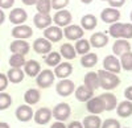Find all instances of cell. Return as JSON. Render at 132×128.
<instances>
[{
  "mask_svg": "<svg viewBox=\"0 0 132 128\" xmlns=\"http://www.w3.org/2000/svg\"><path fill=\"white\" fill-rule=\"evenodd\" d=\"M98 78H99V87H102L104 90H114L120 84V79L116 74H112L106 70H99L98 73Z\"/></svg>",
  "mask_w": 132,
  "mask_h": 128,
  "instance_id": "obj_1",
  "label": "cell"
},
{
  "mask_svg": "<svg viewBox=\"0 0 132 128\" xmlns=\"http://www.w3.org/2000/svg\"><path fill=\"white\" fill-rule=\"evenodd\" d=\"M71 114V108L68 103H58L52 111V116L57 122H65L69 119Z\"/></svg>",
  "mask_w": 132,
  "mask_h": 128,
  "instance_id": "obj_2",
  "label": "cell"
},
{
  "mask_svg": "<svg viewBox=\"0 0 132 128\" xmlns=\"http://www.w3.org/2000/svg\"><path fill=\"white\" fill-rule=\"evenodd\" d=\"M54 79H56V77H54V73L49 69L46 70H42L38 73V75L36 77V82L38 84V87L41 89H48L50 87L52 84L54 83Z\"/></svg>",
  "mask_w": 132,
  "mask_h": 128,
  "instance_id": "obj_3",
  "label": "cell"
},
{
  "mask_svg": "<svg viewBox=\"0 0 132 128\" xmlns=\"http://www.w3.org/2000/svg\"><path fill=\"white\" fill-rule=\"evenodd\" d=\"M71 13H70V11L68 9H60L56 12V15H54V17L52 19L54 21V24H56L57 27L62 28V27H68L70 25L71 23Z\"/></svg>",
  "mask_w": 132,
  "mask_h": 128,
  "instance_id": "obj_4",
  "label": "cell"
},
{
  "mask_svg": "<svg viewBox=\"0 0 132 128\" xmlns=\"http://www.w3.org/2000/svg\"><path fill=\"white\" fill-rule=\"evenodd\" d=\"M103 70L106 71H110L112 74H118L120 73V70H122V66H120V62H119V58L115 57L114 54L111 56H107L104 59H103Z\"/></svg>",
  "mask_w": 132,
  "mask_h": 128,
  "instance_id": "obj_5",
  "label": "cell"
},
{
  "mask_svg": "<svg viewBox=\"0 0 132 128\" xmlns=\"http://www.w3.org/2000/svg\"><path fill=\"white\" fill-rule=\"evenodd\" d=\"M63 37V30L57 25H50L44 30V38H46L49 42H58Z\"/></svg>",
  "mask_w": 132,
  "mask_h": 128,
  "instance_id": "obj_6",
  "label": "cell"
},
{
  "mask_svg": "<svg viewBox=\"0 0 132 128\" xmlns=\"http://www.w3.org/2000/svg\"><path fill=\"white\" fill-rule=\"evenodd\" d=\"M74 82L70 79H61L56 86V91L60 97H69L74 92Z\"/></svg>",
  "mask_w": 132,
  "mask_h": 128,
  "instance_id": "obj_7",
  "label": "cell"
},
{
  "mask_svg": "<svg viewBox=\"0 0 132 128\" xmlns=\"http://www.w3.org/2000/svg\"><path fill=\"white\" fill-rule=\"evenodd\" d=\"M83 29L81 28V25H68V27H65L63 29V36L70 40V41H77V40H79V38H83Z\"/></svg>",
  "mask_w": 132,
  "mask_h": 128,
  "instance_id": "obj_8",
  "label": "cell"
},
{
  "mask_svg": "<svg viewBox=\"0 0 132 128\" xmlns=\"http://www.w3.org/2000/svg\"><path fill=\"white\" fill-rule=\"evenodd\" d=\"M86 108L91 115H99L104 111V104L101 97H93L90 100L86 102Z\"/></svg>",
  "mask_w": 132,
  "mask_h": 128,
  "instance_id": "obj_9",
  "label": "cell"
},
{
  "mask_svg": "<svg viewBox=\"0 0 132 128\" xmlns=\"http://www.w3.org/2000/svg\"><path fill=\"white\" fill-rule=\"evenodd\" d=\"M29 44L25 40H15L11 42L9 45V50L12 52V54H21V56H25L29 53Z\"/></svg>",
  "mask_w": 132,
  "mask_h": 128,
  "instance_id": "obj_10",
  "label": "cell"
},
{
  "mask_svg": "<svg viewBox=\"0 0 132 128\" xmlns=\"http://www.w3.org/2000/svg\"><path fill=\"white\" fill-rule=\"evenodd\" d=\"M33 119H35V122L37 124L45 125L52 119V110L48 108V107H41V108H38L35 114H33Z\"/></svg>",
  "mask_w": 132,
  "mask_h": 128,
  "instance_id": "obj_11",
  "label": "cell"
},
{
  "mask_svg": "<svg viewBox=\"0 0 132 128\" xmlns=\"http://www.w3.org/2000/svg\"><path fill=\"white\" fill-rule=\"evenodd\" d=\"M101 19L104 21V23H107V24H114V23H118V21H119L120 12H119V9H116V8L108 7V8H104L102 11Z\"/></svg>",
  "mask_w": 132,
  "mask_h": 128,
  "instance_id": "obj_12",
  "label": "cell"
},
{
  "mask_svg": "<svg viewBox=\"0 0 132 128\" xmlns=\"http://www.w3.org/2000/svg\"><path fill=\"white\" fill-rule=\"evenodd\" d=\"M33 30L29 25H16L12 29V37L15 40H27L29 37H32Z\"/></svg>",
  "mask_w": 132,
  "mask_h": 128,
  "instance_id": "obj_13",
  "label": "cell"
},
{
  "mask_svg": "<svg viewBox=\"0 0 132 128\" xmlns=\"http://www.w3.org/2000/svg\"><path fill=\"white\" fill-rule=\"evenodd\" d=\"M27 19H28V13L23 8H13L9 13V21L15 25H21L27 21Z\"/></svg>",
  "mask_w": 132,
  "mask_h": 128,
  "instance_id": "obj_14",
  "label": "cell"
},
{
  "mask_svg": "<svg viewBox=\"0 0 132 128\" xmlns=\"http://www.w3.org/2000/svg\"><path fill=\"white\" fill-rule=\"evenodd\" d=\"M53 73H54V77H57L60 79H68V77L71 75V73H73V66L69 62H62L54 67Z\"/></svg>",
  "mask_w": 132,
  "mask_h": 128,
  "instance_id": "obj_15",
  "label": "cell"
},
{
  "mask_svg": "<svg viewBox=\"0 0 132 128\" xmlns=\"http://www.w3.org/2000/svg\"><path fill=\"white\" fill-rule=\"evenodd\" d=\"M15 114H16V118H17L19 122L25 123V122H29L33 118V114H35V112H33L30 106L21 104V106H19V107L16 108V112Z\"/></svg>",
  "mask_w": 132,
  "mask_h": 128,
  "instance_id": "obj_16",
  "label": "cell"
},
{
  "mask_svg": "<svg viewBox=\"0 0 132 128\" xmlns=\"http://www.w3.org/2000/svg\"><path fill=\"white\" fill-rule=\"evenodd\" d=\"M33 50L38 53V54H48V53L52 52V42H49L44 37L36 38L35 42H33Z\"/></svg>",
  "mask_w": 132,
  "mask_h": 128,
  "instance_id": "obj_17",
  "label": "cell"
},
{
  "mask_svg": "<svg viewBox=\"0 0 132 128\" xmlns=\"http://www.w3.org/2000/svg\"><path fill=\"white\" fill-rule=\"evenodd\" d=\"M127 52H131V44L128 42V40H124V38H118L114 45H112V53L114 56L118 57V56H123L124 53Z\"/></svg>",
  "mask_w": 132,
  "mask_h": 128,
  "instance_id": "obj_18",
  "label": "cell"
},
{
  "mask_svg": "<svg viewBox=\"0 0 132 128\" xmlns=\"http://www.w3.org/2000/svg\"><path fill=\"white\" fill-rule=\"evenodd\" d=\"M74 95H75V98L77 100H79V102H87V100H90L93 97H94V91L90 90L89 87H86L85 84H82V86H78L75 89L74 91Z\"/></svg>",
  "mask_w": 132,
  "mask_h": 128,
  "instance_id": "obj_19",
  "label": "cell"
},
{
  "mask_svg": "<svg viewBox=\"0 0 132 128\" xmlns=\"http://www.w3.org/2000/svg\"><path fill=\"white\" fill-rule=\"evenodd\" d=\"M23 71H24L25 75H29L32 78H36L38 75V73L41 71V66H40V63L36 59H29V61L25 62Z\"/></svg>",
  "mask_w": 132,
  "mask_h": 128,
  "instance_id": "obj_20",
  "label": "cell"
},
{
  "mask_svg": "<svg viewBox=\"0 0 132 128\" xmlns=\"http://www.w3.org/2000/svg\"><path fill=\"white\" fill-rule=\"evenodd\" d=\"M104 104V111H112L116 108V106H118V99L114 94L111 92H104L102 95H99Z\"/></svg>",
  "mask_w": 132,
  "mask_h": 128,
  "instance_id": "obj_21",
  "label": "cell"
},
{
  "mask_svg": "<svg viewBox=\"0 0 132 128\" xmlns=\"http://www.w3.org/2000/svg\"><path fill=\"white\" fill-rule=\"evenodd\" d=\"M89 42L94 48H103L108 44V36L106 33H103V32H96V33H94L91 36Z\"/></svg>",
  "mask_w": 132,
  "mask_h": 128,
  "instance_id": "obj_22",
  "label": "cell"
},
{
  "mask_svg": "<svg viewBox=\"0 0 132 128\" xmlns=\"http://www.w3.org/2000/svg\"><path fill=\"white\" fill-rule=\"evenodd\" d=\"M52 16L50 15H45V13H37L33 17V23L35 25L40 29H46L48 27L52 25Z\"/></svg>",
  "mask_w": 132,
  "mask_h": 128,
  "instance_id": "obj_23",
  "label": "cell"
},
{
  "mask_svg": "<svg viewBox=\"0 0 132 128\" xmlns=\"http://www.w3.org/2000/svg\"><path fill=\"white\" fill-rule=\"evenodd\" d=\"M83 84L86 87H89L90 90L95 91L99 89V78H98V74L94 73V71H90L85 75V79H83Z\"/></svg>",
  "mask_w": 132,
  "mask_h": 128,
  "instance_id": "obj_24",
  "label": "cell"
},
{
  "mask_svg": "<svg viewBox=\"0 0 132 128\" xmlns=\"http://www.w3.org/2000/svg\"><path fill=\"white\" fill-rule=\"evenodd\" d=\"M116 112L120 118H129L132 115V102L129 100H123L116 106Z\"/></svg>",
  "mask_w": 132,
  "mask_h": 128,
  "instance_id": "obj_25",
  "label": "cell"
},
{
  "mask_svg": "<svg viewBox=\"0 0 132 128\" xmlns=\"http://www.w3.org/2000/svg\"><path fill=\"white\" fill-rule=\"evenodd\" d=\"M96 24H98V20L91 13H87L81 19V28L83 30H93L96 27Z\"/></svg>",
  "mask_w": 132,
  "mask_h": 128,
  "instance_id": "obj_26",
  "label": "cell"
},
{
  "mask_svg": "<svg viewBox=\"0 0 132 128\" xmlns=\"http://www.w3.org/2000/svg\"><path fill=\"white\" fill-rule=\"evenodd\" d=\"M25 77V74L24 71L21 70V69H15V67H11L7 73V78H8V82L11 83H20V82H23Z\"/></svg>",
  "mask_w": 132,
  "mask_h": 128,
  "instance_id": "obj_27",
  "label": "cell"
},
{
  "mask_svg": "<svg viewBox=\"0 0 132 128\" xmlns=\"http://www.w3.org/2000/svg\"><path fill=\"white\" fill-rule=\"evenodd\" d=\"M41 99V94L37 89H29L25 94H24V100L28 106H33L37 104Z\"/></svg>",
  "mask_w": 132,
  "mask_h": 128,
  "instance_id": "obj_28",
  "label": "cell"
},
{
  "mask_svg": "<svg viewBox=\"0 0 132 128\" xmlns=\"http://www.w3.org/2000/svg\"><path fill=\"white\" fill-rule=\"evenodd\" d=\"M90 48H91V45H90L89 40H86V38L77 40L75 46H74L77 54H82V56L83 54H87V53H90Z\"/></svg>",
  "mask_w": 132,
  "mask_h": 128,
  "instance_id": "obj_29",
  "label": "cell"
},
{
  "mask_svg": "<svg viewBox=\"0 0 132 128\" xmlns=\"http://www.w3.org/2000/svg\"><path fill=\"white\" fill-rule=\"evenodd\" d=\"M82 125H83V128H101L102 120L96 115H89L83 119Z\"/></svg>",
  "mask_w": 132,
  "mask_h": 128,
  "instance_id": "obj_30",
  "label": "cell"
},
{
  "mask_svg": "<svg viewBox=\"0 0 132 128\" xmlns=\"http://www.w3.org/2000/svg\"><path fill=\"white\" fill-rule=\"evenodd\" d=\"M60 54L61 57H63L65 59H74L77 53H75V49L71 44L69 42H66V44L61 45V49H60Z\"/></svg>",
  "mask_w": 132,
  "mask_h": 128,
  "instance_id": "obj_31",
  "label": "cell"
},
{
  "mask_svg": "<svg viewBox=\"0 0 132 128\" xmlns=\"http://www.w3.org/2000/svg\"><path fill=\"white\" fill-rule=\"evenodd\" d=\"M96 62H98V56L95 53H87V54H83L81 58V65L83 67H87V69L95 66Z\"/></svg>",
  "mask_w": 132,
  "mask_h": 128,
  "instance_id": "obj_32",
  "label": "cell"
},
{
  "mask_svg": "<svg viewBox=\"0 0 132 128\" xmlns=\"http://www.w3.org/2000/svg\"><path fill=\"white\" fill-rule=\"evenodd\" d=\"M45 63L50 67H56L58 63H61V54L58 52H50L45 57Z\"/></svg>",
  "mask_w": 132,
  "mask_h": 128,
  "instance_id": "obj_33",
  "label": "cell"
},
{
  "mask_svg": "<svg viewBox=\"0 0 132 128\" xmlns=\"http://www.w3.org/2000/svg\"><path fill=\"white\" fill-rule=\"evenodd\" d=\"M25 56H21V54H12L9 57V66L11 67H15V69H21L25 65Z\"/></svg>",
  "mask_w": 132,
  "mask_h": 128,
  "instance_id": "obj_34",
  "label": "cell"
},
{
  "mask_svg": "<svg viewBox=\"0 0 132 128\" xmlns=\"http://www.w3.org/2000/svg\"><path fill=\"white\" fill-rule=\"evenodd\" d=\"M119 62L122 69H124L126 71H131L132 70V52H127L123 56H120Z\"/></svg>",
  "mask_w": 132,
  "mask_h": 128,
  "instance_id": "obj_35",
  "label": "cell"
},
{
  "mask_svg": "<svg viewBox=\"0 0 132 128\" xmlns=\"http://www.w3.org/2000/svg\"><path fill=\"white\" fill-rule=\"evenodd\" d=\"M36 8H37V11H38V13L49 15L50 9H52V3H50V0H37Z\"/></svg>",
  "mask_w": 132,
  "mask_h": 128,
  "instance_id": "obj_36",
  "label": "cell"
},
{
  "mask_svg": "<svg viewBox=\"0 0 132 128\" xmlns=\"http://www.w3.org/2000/svg\"><path fill=\"white\" fill-rule=\"evenodd\" d=\"M122 30H123V23H114L108 29L110 36H112L114 38H122Z\"/></svg>",
  "mask_w": 132,
  "mask_h": 128,
  "instance_id": "obj_37",
  "label": "cell"
},
{
  "mask_svg": "<svg viewBox=\"0 0 132 128\" xmlns=\"http://www.w3.org/2000/svg\"><path fill=\"white\" fill-rule=\"evenodd\" d=\"M12 104V97L7 92H0V111L7 110Z\"/></svg>",
  "mask_w": 132,
  "mask_h": 128,
  "instance_id": "obj_38",
  "label": "cell"
},
{
  "mask_svg": "<svg viewBox=\"0 0 132 128\" xmlns=\"http://www.w3.org/2000/svg\"><path fill=\"white\" fill-rule=\"evenodd\" d=\"M122 38H124V40H129V38H132V24H131V23L123 24Z\"/></svg>",
  "mask_w": 132,
  "mask_h": 128,
  "instance_id": "obj_39",
  "label": "cell"
},
{
  "mask_svg": "<svg viewBox=\"0 0 132 128\" xmlns=\"http://www.w3.org/2000/svg\"><path fill=\"white\" fill-rule=\"evenodd\" d=\"M101 128H120V123L116 119H106L102 122Z\"/></svg>",
  "mask_w": 132,
  "mask_h": 128,
  "instance_id": "obj_40",
  "label": "cell"
},
{
  "mask_svg": "<svg viewBox=\"0 0 132 128\" xmlns=\"http://www.w3.org/2000/svg\"><path fill=\"white\" fill-rule=\"evenodd\" d=\"M50 3H52V8L53 9H65V7L69 4V0H50Z\"/></svg>",
  "mask_w": 132,
  "mask_h": 128,
  "instance_id": "obj_41",
  "label": "cell"
},
{
  "mask_svg": "<svg viewBox=\"0 0 132 128\" xmlns=\"http://www.w3.org/2000/svg\"><path fill=\"white\" fill-rule=\"evenodd\" d=\"M7 87H8V78L5 74L0 73V92H4Z\"/></svg>",
  "mask_w": 132,
  "mask_h": 128,
  "instance_id": "obj_42",
  "label": "cell"
},
{
  "mask_svg": "<svg viewBox=\"0 0 132 128\" xmlns=\"http://www.w3.org/2000/svg\"><path fill=\"white\" fill-rule=\"evenodd\" d=\"M108 2V4H110V7L111 8H120L122 5H124V3H126V0H107Z\"/></svg>",
  "mask_w": 132,
  "mask_h": 128,
  "instance_id": "obj_43",
  "label": "cell"
},
{
  "mask_svg": "<svg viewBox=\"0 0 132 128\" xmlns=\"http://www.w3.org/2000/svg\"><path fill=\"white\" fill-rule=\"evenodd\" d=\"M15 4V0H0V9H8Z\"/></svg>",
  "mask_w": 132,
  "mask_h": 128,
  "instance_id": "obj_44",
  "label": "cell"
},
{
  "mask_svg": "<svg viewBox=\"0 0 132 128\" xmlns=\"http://www.w3.org/2000/svg\"><path fill=\"white\" fill-rule=\"evenodd\" d=\"M66 128H83V125H82V122L74 120V122H71L69 125H66Z\"/></svg>",
  "mask_w": 132,
  "mask_h": 128,
  "instance_id": "obj_45",
  "label": "cell"
},
{
  "mask_svg": "<svg viewBox=\"0 0 132 128\" xmlns=\"http://www.w3.org/2000/svg\"><path fill=\"white\" fill-rule=\"evenodd\" d=\"M124 95H126L127 100L132 102V86H128V87L124 90Z\"/></svg>",
  "mask_w": 132,
  "mask_h": 128,
  "instance_id": "obj_46",
  "label": "cell"
},
{
  "mask_svg": "<svg viewBox=\"0 0 132 128\" xmlns=\"http://www.w3.org/2000/svg\"><path fill=\"white\" fill-rule=\"evenodd\" d=\"M50 128H66V125L63 122H56V123H53V125Z\"/></svg>",
  "mask_w": 132,
  "mask_h": 128,
  "instance_id": "obj_47",
  "label": "cell"
},
{
  "mask_svg": "<svg viewBox=\"0 0 132 128\" xmlns=\"http://www.w3.org/2000/svg\"><path fill=\"white\" fill-rule=\"evenodd\" d=\"M25 5H33V4H36L37 3V0H21Z\"/></svg>",
  "mask_w": 132,
  "mask_h": 128,
  "instance_id": "obj_48",
  "label": "cell"
},
{
  "mask_svg": "<svg viewBox=\"0 0 132 128\" xmlns=\"http://www.w3.org/2000/svg\"><path fill=\"white\" fill-rule=\"evenodd\" d=\"M4 20H5V13L3 12V9H0V25L4 23Z\"/></svg>",
  "mask_w": 132,
  "mask_h": 128,
  "instance_id": "obj_49",
  "label": "cell"
},
{
  "mask_svg": "<svg viewBox=\"0 0 132 128\" xmlns=\"http://www.w3.org/2000/svg\"><path fill=\"white\" fill-rule=\"evenodd\" d=\"M0 128H11V127H9V124L5 123V122H0Z\"/></svg>",
  "mask_w": 132,
  "mask_h": 128,
  "instance_id": "obj_50",
  "label": "cell"
},
{
  "mask_svg": "<svg viewBox=\"0 0 132 128\" xmlns=\"http://www.w3.org/2000/svg\"><path fill=\"white\" fill-rule=\"evenodd\" d=\"M81 2H82L83 4H90V3L93 2V0H81Z\"/></svg>",
  "mask_w": 132,
  "mask_h": 128,
  "instance_id": "obj_51",
  "label": "cell"
},
{
  "mask_svg": "<svg viewBox=\"0 0 132 128\" xmlns=\"http://www.w3.org/2000/svg\"><path fill=\"white\" fill-rule=\"evenodd\" d=\"M131 21H132V12H131Z\"/></svg>",
  "mask_w": 132,
  "mask_h": 128,
  "instance_id": "obj_52",
  "label": "cell"
},
{
  "mask_svg": "<svg viewBox=\"0 0 132 128\" xmlns=\"http://www.w3.org/2000/svg\"><path fill=\"white\" fill-rule=\"evenodd\" d=\"M126 128H129V127H126Z\"/></svg>",
  "mask_w": 132,
  "mask_h": 128,
  "instance_id": "obj_53",
  "label": "cell"
}]
</instances>
